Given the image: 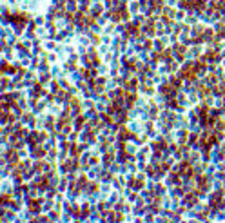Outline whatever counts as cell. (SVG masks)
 <instances>
[{
    "instance_id": "6da1fadb",
    "label": "cell",
    "mask_w": 225,
    "mask_h": 223,
    "mask_svg": "<svg viewBox=\"0 0 225 223\" xmlns=\"http://www.w3.org/2000/svg\"><path fill=\"white\" fill-rule=\"evenodd\" d=\"M33 154H35V156H44V154H45V150H44L42 147H35V150H33Z\"/></svg>"
}]
</instances>
